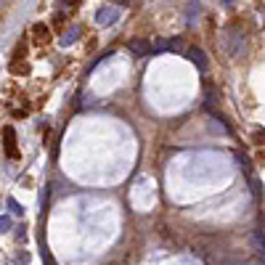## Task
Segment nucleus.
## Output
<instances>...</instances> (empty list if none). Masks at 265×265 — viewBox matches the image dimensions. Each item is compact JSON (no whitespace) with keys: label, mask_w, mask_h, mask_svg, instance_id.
Returning <instances> with one entry per match:
<instances>
[{"label":"nucleus","mask_w":265,"mask_h":265,"mask_svg":"<svg viewBox=\"0 0 265 265\" xmlns=\"http://www.w3.org/2000/svg\"><path fill=\"white\" fill-rule=\"evenodd\" d=\"M8 210L14 212V215H21V212H24V207H21L19 202L14 199V196H8Z\"/></svg>","instance_id":"0eeeda50"},{"label":"nucleus","mask_w":265,"mask_h":265,"mask_svg":"<svg viewBox=\"0 0 265 265\" xmlns=\"http://www.w3.org/2000/svg\"><path fill=\"white\" fill-rule=\"evenodd\" d=\"M231 3H234V0H223V5H231Z\"/></svg>","instance_id":"ddd939ff"},{"label":"nucleus","mask_w":265,"mask_h":265,"mask_svg":"<svg viewBox=\"0 0 265 265\" xmlns=\"http://www.w3.org/2000/svg\"><path fill=\"white\" fill-rule=\"evenodd\" d=\"M130 50H133V56H149L151 53V45L146 40H140V37H133V40H130Z\"/></svg>","instance_id":"20e7f679"},{"label":"nucleus","mask_w":265,"mask_h":265,"mask_svg":"<svg viewBox=\"0 0 265 265\" xmlns=\"http://www.w3.org/2000/svg\"><path fill=\"white\" fill-rule=\"evenodd\" d=\"M236 162L244 167V172H249V159H247V156H236Z\"/></svg>","instance_id":"9b49d317"},{"label":"nucleus","mask_w":265,"mask_h":265,"mask_svg":"<svg viewBox=\"0 0 265 265\" xmlns=\"http://www.w3.org/2000/svg\"><path fill=\"white\" fill-rule=\"evenodd\" d=\"M32 32L37 35V43H40V45L50 37V32H48V27H45V24H35V27H32Z\"/></svg>","instance_id":"423d86ee"},{"label":"nucleus","mask_w":265,"mask_h":265,"mask_svg":"<svg viewBox=\"0 0 265 265\" xmlns=\"http://www.w3.org/2000/svg\"><path fill=\"white\" fill-rule=\"evenodd\" d=\"M194 14H199V3H196V0H191V3H188V24L194 21Z\"/></svg>","instance_id":"9d476101"},{"label":"nucleus","mask_w":265,"mask_h":265,"mask_svg":"<svg viewBox=\"0 0 265 265\" xmlns=\"http://www.w3.org/2000/svg\"><path fill=\"white\" fill-rule=\"evenodd\" d=\"M11 228H14V223H11V218H8V215H3V218H0V231H3V234H8Z\"/></svg>","instance_id":"1a4fd4ad"},{"label":"nucleus","mask_w":265,"mask_h":265,"mask_svg":"<svg viewBox=\"0 0 265 265\" xmlns=\"http://www.w3.org/2000/svg\"><path fill=\"white\" fill-rule=\"evenodd\" d=\"M117 19H120V8H114V5H101V8L95 11V24L98 27H109V24H114Z\"/></svg>","instance_id":"f257e3e1"},{"label":"nucleus","mask_w":265,"mask_h":265,"mask_svg":"<svg viewBox=\"0 0 265 265\" xmlns=\"http://www.w3.org/2000/svg\"><path fill=\"white\" fill-rule=\"evenodd\" d=\"M186 56H188V61H191V64H194L199 72L207 69V56H204V50H202V48H188V50H186Z\"/></svg>","instance_id":"7ed1b4c3"},{"label":"nucleus","mask_w":265,"mask_h":265,"mask_svg":"<svg viewBox=\"0 0 265 265\" xmlns=\"http://www.w3.org/2000/svg\"><path fill=\"white\" fill-rule=\"evenodd\" d=\"M167 48H170V50H183V43H180V40H172Z\"/></svg>","instance_id":"f8f14e48"},{"label":"nucleus","mask_w":265,"mask_h":265,"mask_svg":"<svg viewBox=\"0 0 265 265\" xmlns=\"http://www.w3.org/2000/svg\"><path fill=\"white\" fill-rule=\"evenodd\" d=\"M3 146H5V154H8L11 159H16V156H19V149H16V133H14V127H3Z\"/></svg>","instance_id":"f03ea898"},{"label":"nucleus","mask_w":265,"mask_h":265,"mask_svg":"<svg viewBox=\"0 0 265 265\" xmlns=\"http://www.w3.org/2000/svg\"><path fill=\"white\" fill-rule=\"evenodd\" d=\"M252 244H255V249L260 252V255H265V236H263V231H255V234H252Z\"/></svg>","instance_id":"39448f33"},{"label":"nucleus","mask_w":265,"mask_h":265,"mask_svg":"<svg viewBox=\"0 0 265 265\" xmlns=\"http://www.w3.org/2000/svg\"><path fill=\"white\" fill-rule=\"evenodd\" d=\"M75 35H77V27H72V30L66 32L64 37H61V45H69V43H75Z\"/></svg>","instance_id":"6e6552de"}]
</instances>
